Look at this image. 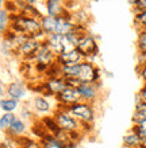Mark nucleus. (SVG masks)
Masks as SVG:
<instances>
[{
	"instance_id": "f257e3e1",
	"label": "nucleus",
	"mask_w": 146,
	"mask_h": 148,
	"mask_svg": "<svg viewBox=\"0 0 146 148\" xmlns=\"http://www.w3.org/2000/svg\"><path fill=\"white\" fill-rule=\"evenodd\" d=\"M16 34H23L28 38H34L39 42H44L46 35L41 28V22L38 19L30 18V16L15 14L11 15V28Z\"/></svg>"
},
{
	"instance_id": "f03ea898",
	"label": "nucleus",
	"mask_w": 146,
	"mask_h": 148,
	"mask_svg": "<svg viewBox=\"0 0 146 148\" xmlns=\"http://www.w3.org/2000/svg\"><path fill=\"white\" fill-rule=\"evenodd\" d=\"M76 120L81 124H95L96 121V108L93 104H88L84 101H79L66 108Z\"/></svg>"
},
{
	"instance_id": "7ed1b4c3",
	"label": "nucleus",
	"mask_w": 146,
	"mask_h": 148,
	"mask_svg": "<svg viewBox=\"0 0 146 148\" xmlns=\"http://www.w3.org/2000/svg\"><path fill=\"white\" fill-rule=\"evenodd\" d=\"M55 124L60 129L66 132H77L81 131V123L72 116L66 108H55L51 113Z\"/></svg>"
},
{
	"instance_id": "20e7f679",
	"label": "nucleus",
	"mask_w": 146,
	"mask_h": 148,
	"mask_svg": "<svg viewBox=\"0 0 146 148\" xmlns=\"http://www.w3.org/2000/svg\"><path fill=\"white\" fill-rule=\"evenodd\" d=\"M76 49L84 55L85 61L93 62V58L99 55L98 40H96L95 36L91 35L89 32H85L84 35H81V38L79 39V43H77V47H76Z\"/></svg>"
},
{
	"instance_id": "39448f33",
	"label": "nucleus",
	"mask_w": 146,
	"mask_h": 148,
	"mask_svg": "<svg viewBox=\"0 0 146 148\" xmlns=\"http://www.w3.org/2000/svg\"><path fill=\"white\" fill-rule=\"evenodd\" d=\"M102 89H103L102 81L95 82V84H80L77 86V92L80 94L81 101L88 102V104H93V105L102 97Z\"/></svg>"
},
{
	"instance_id": "423d86ee",
	"label": "nucleus",
	"mask_w": 146,
	"mask_h": 148,
	"mask_svg": "<svg viewBox=\"0 0 146 148\" xmlns=\"http://www.w3.org/2000/svg\"><path fill=\"white\" fill-rule=\"evenodd\" d=\"M77 78L81 84H95L102 81V70L95 62L84 61L80 63V73Z\"/></svg>"
},
{
	"instance_id": "0eeeda50",
	"label": "nucleus",
	"mask_w": 146,
	"mask_h": 148,
	"mask_svg": "<svg viewBox=\"0 0 146 148\" xmlns=\"http://www.w3.org/2000/svg\"><path fill=\"white\" fill-rule=\"evenodd\" d=\"M53 97V96H49V94H37L34 96V98L31 100V109L34 112L35 116L44 117V116H49V113H53V106L50 104V100L49 98Z\"/></svg>"
},
{
	"instance_id": "6e6552de",
	"label": "nucleus",
	"mask_w": 146,
	"mask_h": 148,
	"mask_svg": "<svg viewBox=\"0 0 146 148\" xmlns=\"http://www.w3.org/2000/svg\"><path fill=\"white\" fill-rule=\"evenodd\" d=\"M28 96V88L23 81L14 79L6 85V97H10L16 101H24Z\"/></svg>"
},
{
	"instance_id": "1a4fd4ad",
	"label": "nucleus",
	"mask_w": 146,
	"mask_h": 148,
	"mask_svg": "<svg viewBox=\"0 0 146 148\" xmlns=\"http://www.w3.org/2000/svg\"><path fill=\"white\" fill-rule=\"evenodd\" d=\"M79 101H81L80 94L77 92V88H73V86H66L61 93L55 96L57 108H69Z\"/></svg>"
},
{
	"instance_id": "9d476101",
	"label": "nucleus",
	"mask_w": 146,
	"mask_h": 148,
	"mask_svg": "<svg viewBox=\"0 0 146 148\" xmlns=\"http://www.w3.org/2000/svg\"><path fill=\"white\" fill-rule=\"evenodd\" d=\"M42 84H44V93L42 94H49V96H53V97L60 94L68 86L66 79L62 77L44 78Z\"/></svg>"
},
{
	"instance_id": "9b49d317",
	"label": "nucleus",
	"mask_w": 146,
	"mask_h": 148,
	"mask_svg": "<svg viewBox=\"0 0 146 148\" xmlns=\"http://www.w3.org/2000/svg\"><path fill=\"white\" fill-rule=\"evenodd\" d=\"M39 40H37L34 38H28L23 45H20L19 49L16 50V57H20V58L23 59V61H30L31 62L33 58L35 57L37 51L39 49L41 46Z\"/></svg>"
},
{
	"instance_id": "f8f14e48",
	"label": "nucleus",
	"mask_w": 146,
	"mask_h": 148,
	"mask_svg": "<svg viewBox=\"0 0 146 148\" xmlns=\"http://www.w3.org/2000/svg\"><path fill=\"white\" fill-rule=\"evenodd\" d=\"M84 61H85L84 55L77 49H75V50H72V51H68V53H62V54L57 55V61L55 62L58 63L60 66H71V65H80Z\"/></svg>"
},
{
	"instance_id": "ddd939ff",
	"label": "nucleus",
	"mask_w": 146,
	"mask_h": 148,
	"mask_svg": "<svg viewBox=\"0 0 146 148\" xmlns=\"http://www.w3.org/2000/svg\"><path fill=\"white\" fill-rule=\"evenodd\" d=\"M45 14L51 16V18L58 19L61 16H66V15H69V14H72V11L69 8H66L65 4L46 0V1H45Z\"/></svg>"
},
{
	"instance_id": "4468645a",
	"label": "nucleus",
	"mask_w": 146,
	"mask_h": 148,
	"mask_svg": "<svg viewBox=\"0 0 146 148\" xmlns=\"http://www.w3.org/2000/svg\"><path fill=\"white\" fill-rule=\"evenodd\" d=\"M28 132V124L27 121H24L23 119H20L19 116H16V119L14 120L12 125L8 128V131L6 132V136L10 137H22L26 136Z\"/></svg>"
},
{
	"instance_id": "2eb2a0df",
	"label": "nucleus",
	"mask_w": 146,
	"mask_h": 148,
	"mask_svg": "<svg viewBox=\"0 0 146 148\" xmlns=\"http://www.w3.org/2000/svg\"><path fill=\"white\" fill-rule=\"evenodd\" d=\"M44 42L48 45L49 49H50L55 55L62 54V51H64V35H60L57 32H53V34L46 35Z\"/></svg>"
},
{
	"instance_id": "dca6fc26",
	"label": "nucleus",
	"mask_w": 146,
	"mask_h": 148,
	"mask_svg": "<svg viewBox=\"0 0 146 148\" xmlns=\"http://www.w3.org/2000/svg\"><path fill=\"white\" fill-rule=\"evenodd\" d=\"M75 22H73V18H72V14L66 16H61L57 19V27H55V32L60 34V35H68L69 32L75 28Z\"/></svg>"
},
{
	"instance_id": "f3484780",
	"label": "nucleus",
	"mask_w": 146,
	"mask_h": 148,
	"mask_svg": "<svg viewBox=\"0 0 146 148\" xmlns=\"http://www.w3.org/2000/svg\"><path fill=\"white\" fill-rule=\"evenodd\" d=\"M72 18H73L75 24L84 26V27H88V24L91 22V15H89V12L83 7L79 8V10H76V11H72Z\"/></svg>"
},
{
	"instance_id": "a211bd4d",
	"label": "nucleus",
	"mask_w": 146,
	"mask_h": 148,
	"mask_svg": "<svg viewBox=\"0 0 146 148\" xmlns=\"http://www.w3.org/2000/svg\"><path fill=\"white\" fill-rule=\"evenodd\" d=\"M41 148H68L65 144H62L60 140H57L54 135L51 133H45L44 136L39 139Z\"/></svg>"
},
{
	"instance_id": "6ab92c4d",
	"label": "nucleus",
	"mask_w": 146,
	"mask_h": 148,
	"mask_svg": "<svg viewBox=\"0 0 146 148\" xmlns=\"http://www.w3.org/2000/svg\"><path fill=\"white\" fill-rule=\"evenodd\" d=\"M39 22H41V28L45 32V35H49V34L55 32V27H57V19L55 18H51V16L45 14L39 19Z\"/></svg>"
},
{
	"instance_id": "aec40b11",
	"label": "nucleus",
	"mask_w": 146,
	"mask_h": 148,
	"mask_svg": "<svg viewBox=\"0 0 146 148\" xmlns=\"http://www.w3.org/2000/svg\"><path fill=\"white\" fill-rule=\"evenodd\" d=\"M141 139H139L137 135H135L133 131H129L123 135L122 137V144H123V148H138L141 145Z\"/></svg>"
},
{
	"instance_id": "412c9836",
	"label": "nucleus",
	"mask_w": 146,
	"mask_h": 148,
	"mask_svg": "<svg viewBox=\"0 0 146 148\" xmlns=\"http://www.w3.org/2000/svg\"><path fill=\"white\" fill-rule=\"evenodd\" d=\"M11 28V14L6 10H0V35L4 36Z\"/></svg>"
},
{
	"instance_id": "4be33fe9",
	"label": "nucleus",
	"mask_w": 146,
	"mask_h": 148,
	"mask_svg": "<svg viewBox=\"0 0 146 148\" xmlns=\"http://www.w3.org/2000/svg\"><path fill=\"white\" fill-rule=\"evenodd\" d=\"M20 108V102L16 100H12L10 97H4L0 100V109L3 113H15Z\"/></svg>"
},
{
	"instance_id": "5701e85b",
	"label": "nucleus",
	"mask_w": 146,
	"mask_h": 148,
	"mask_svg": "<svg viewBox=\"0 0 146 148\" xmlns=\"http://www.w3.org/2000/svg\"><path fill=\"white\" fill-rule=\"evenodd\" d=\"M143 120H146V102L135 104L134 113L131 116V123L133 124H138V123H141Z\"/></svg>"
},
{
	"instance_id": "b1692460",
	"label": "nucleus",
	"mask_w": 146,
	"mask_h": 148,
	"mask_svg": "<svg viewBox=\"0 0 146 148\" xmlns=\"http://www.w3.org/2000/svg\"><path fill=\"white\" fill-rule=\"evenodd\" d=\"M80 73V65H71V66H61V77L65 79L77 78Z\"/></svg>"
},
{
	"instance_id": "393cba45",
	"label": "nucleus",
	"mask_w": 146,
	"mask_h": 148,
	"mask_svg": "<svg viewBox=\"0 0 146 148\" xmlns=\"http://www.w3.org/2000/svg\"><path fill=\"white\" fill-rule=\"evenodd\" d=\"M16 119V114L15 113H3L0 116V131L1 132H7L8 128L12 125L14 120Z\"/></svg>"
},
{
	"instance_id": "a878e982",
	"label": "nucleus",
	"mask_w": 146,
	"mask_h": 148,
	"mask_svg": "<svg viewBox=\"0 0 146 148\" xmlns=\"http://www.w3.org/2000/svg\"><path fill=\"white\" fill-rule=\"evenodd\" d=\"M134 27L137 28V31H142L146 30V10L141 12L134 14V19H133Z\"/></svg>"
},
{
	"instance_id": "bb28decb",
	"label": "nucleus",
	"mask_w": 146,
	"mask_h": 148,
	"mask_svg": "<svg viewBox=\"0 0 146 148\" xmlns=\"http://www.w3.org/2000/svg\"><path fill=\"white\" fill-rule=\"evenodd\" d=\"M20 14H22V15H26V16H30V18H34V19H38V20L45 15V14H42V12L38 10L37 5H28V4L24 5Z\"/></svg>"
},
{
	"instance_id": "cd10ccee",
	"label": "nucleus",
	"mask_w": 146,
	"mask_h": 148,
	"mask_svg": "<svg viewBox=\"0 0 146 148\" xmlns=\"http://www.w3.org/2000/svg\"><path fill=\"white\" fill-rule=\"evenodd\" d=\"M130 129L139 137V139H141V140H143V139L146 137V120L141 121V123H138V124H133Z\"/></svg>"
},
{
	"instance_id": "c85d7f7f",
	"label": "nucleus",
	"mask_w": 146,
	"mask_h": 148,
	"mask_svg": "<svg viewBox=\"0 0 146 148\" xmlns=\"http://www.w3.org/2000/svg\"><path fill=\"white\" fill-rule=\"evenodd\" d=\"M20 140V144H22V148H41L39 140H34L31 137L28 136H22L18 137Z\"/></svg>"
},
{
	"instance_id": "c756f323",
	"label": "nucleus",
	"mask_w": 146,
	"mask_h": 148,
	"mask_svg": "<svg viewBox=\"0 0 146 148\" xmlns=\"http://www.w3.org/2000/svg\"><path fill=\"white\" fill-rule=\"evenodd\" d=\"M137 50H138V53L146 51V30L138 31V36H137Z\"/></svg>"
},
{
	"instance_id": "7c9ffc66",
	"label": "nucleus",
	"mask_w": 146,
	"mask_h": 148,
	"mask_svg": "<svg viewBox=\"0 0 146 148\" xmlns=\"http://www.w3.org/2000/svg\"><path fill=\"white\" fill-rule=\"evenodd\" d=\"M19 117L23 119L24 121H30L34 119V112L30 106H20V113H19Z\"/></svg>"
},
{
	"instance_id": "2f4dec72",
	"label": "nucleus",
	"mask_w": 146,
	"mask_h": 148,
	"mask_svg": "<svg viewBox=\"0 0 146 148\" xmlns=\"http://www.w3.org/2000/svg\"><path fill=\"white\" fill-rule=\"evenodd\" d=\"M137 74H138L139 78L143 81V84H146V63L137 65Z\"/></svg>"
},
{
	"instance_id": "473e14b6",
	"label": "nucleus",
	"mask_w": 146,
	"mask_h": 148,
	"mask_svg": "<svg viewBox=\"0 0 146 148\" xmlns=\"http://www.w3.org/2000/svg\"><path fill=\"white\" fill-rule=\"evenodd\" d=\"M133 10V14H137V12H141V11H145L146 10V0H139L135 7L131 8Z\"/></svg>"
},
{
	"instance_id": "72a5a7b5",
	"label": "nucleus",
	"mask_w": 146,
	"mask_h": 148,
	"mask_svg": "<svg viewBox=\"0 0 146 148\" xmlns=\"http://www.w3.org/2000/svg\"><path fill=\"white\" fill-rule=\"evenodd\" d=\"M138 96H139V98H141V101H142V102H146V84H143L142 88L139 89Z\"/></svg>"
},
{
	"instance_id": "f704fd0d",
	"label": "nucleus",
	"mask_w": 146,
	"mask_h": 148,
	"mask_svg": "<svg viewBox=\"0 0 146 148\" xmlns=\"http://www.w3.org/2000/svg\"><path fill=\"white\" fill-rule=\"evenodd\" d=\"M6 97V84L0 79V100Z\"/></svg>"
},
{
	"instance_id": "c9c22d12",
	"label": "nucleus",
	"mask_w": 146,
	"mask_h": 148,
	"mask_svg": "<svg viewBox=\"0 0 146 148\" xmlns=\"http://www.w3.org/2000/svg\"><path fill=\"white\" fill-rule=\"evenodd\" d=\"M24 4H28V5H37V3L39 1V0H22Z\"/></svg>"
},
{
	"instance_id": "e433bc0d",
	"label": "nucleus",
	"mask_w": 146,
	"mask_h": 148,
	"mask_svg": "<svg viewBox=\"0 0 146 148\" xmlns=\"http://www.w3.org/2000/svg\"><path fill=\"white\" fill-rule=\"evenodd\" d=\"M138 1H139V0H127V3H129V4H130V5H131V8H133V7H135Z\"/></svg>"
},
{
	"instance_id": "4c0bfd02",
	"label": "nucleus",
	"mask_w": 146,
	"mask_h": 148,
	"mask_svg": "<svg viewBox=\"0 0 146 148\" xmlns=\"http://www.w3.org/2000/svg\"><path fill=\"white\" fill-rule=\"evenodd\" d=\"M44 1H46V0H44ZM50 1H55V3H61V4H66L68 0H50Z\"/></svg>"
},
{
	"instance_id": "58836bf2",
	"label": "nucleus",
	"mask_w": 146,
	"mask_h": 148,
	"mask_svg": "<svg viewBox=\"0 0 146 148\" xmlns=\"http://www.w3.org/2000/svg\"><path fill=\"white\" fill-rule=\"evenodd\" d=\"M138 148H146V137H145V139H143L142 141H141V145H139Z\"/></svg>"
},
{
	"instance_id": "ea45409f",
	"label": "nucleus",
	"mask_w": 146,
	"mask_h": 148,
	"mask_svg": "<svg viewBox=\"0 0 146 148\" xmlns=\"http://www.w3.org/2000/svg\"><path fill=\"white\" fill-rule=\"evenodd\" d=\"M6 1H7V0H0V10H1V8H4V5H6Z\"/></svg>"
}]
</instances>
